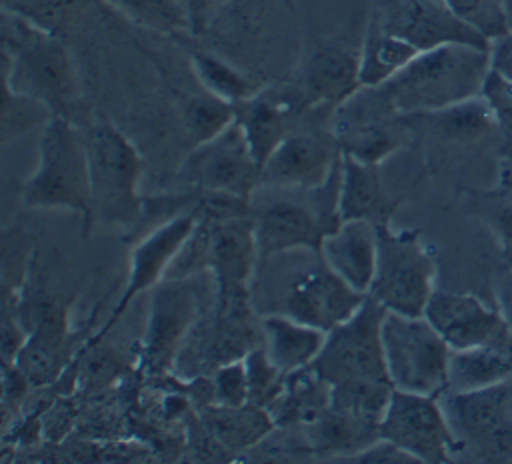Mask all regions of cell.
<instances>
[{
  "mask_svg": "<svg viewBox=\"0 0 512 464\" xmlns=\"http://www.w3.org/2000/svg\"><path fill=\"white\" fill-rule=\"evenodd\" d=\"M258 260L252 212L226 218H200L164 280L188 278L200 270H208L218 294L248 296V284Z\"/></svg>",
  "mask_w": 512,
  "mask_h": 464,
  "instance_id": "cell-5",
  "label": "cell"
},
{
  "mask_svg": "<svg viewBox=\"0 0 512 464\" xmlns=\"http://www.w3.org/2000/svg\"><path fill=\"white\" fill-rule=\"evenodd\" d=\"M90 172V228L124 226L136 230L144 216L140 194L144 160L128 136L106 118H94L84 130Z\"/></svg>",
  "mask_w": 512,
  "mask_h": 464,
  "instance_id": "cell-3",
  "label": "cell"
},
{
  "mask_svg": "<svg viewBox=\"0 0 512 464\" xmlns=\"http://www.w3.org/2000/svg\"><path fill=\"white\" fill-rule=\"evenodd\" d=\"M456 440V460L512 464V378L478 390L440 394Z\"/></svg>",
  "mask_w": 512,
  "mask_h": 464,
  "instance_id": "cell-6",
  "label": "cell"
},
{
  "mask_svg": "<svg viewBox=\"0 0 512 464\" xmlns=\"http://www.w3.org/2000/svg\"><path fill=\"white\" fill-rule=\"evenodd\" d=\"M490 60H492V68L496 72H500L502 76L512 80V30L506 32L504 36L492 40Z\"/></svg>",
  "mask_w": 512,
  "mask_h": 464,
  "instance_id": "cell-43",
  "label": "cell"
},
{
  "mask_svg": "<svg viewBox=\"0 0 512 464\" xmlns=\"http://www.w3.org/2000/svg\"><path fill=\"white\" fill-rule=\"evenodd\" d=\"M30 310L28 336L12 364H16L32 388H40L64 376L72 354V336L66 306L44 296L34 300Z\"/></svg>",
  "mask_w": 512,
  "mask_h": 464,
  "instance_id": "cell-20",
  "label": "cell"
},
{
  "mask_svg": "<svg viewBox=\"0 0 512 464\" xmlns=\"http://www.w3.org/2000/svg\"><path fill=\"white\" fill-rule=\"evenodd\" d=\"M284 2H286V4H290V6H292V0H284Z\"/></svg>",
  "mask_w": 512,
  "mask_h": 464,
  "instance_id": "cell-47",
  "label": "cell"
},
{
  "mask_svg": "<svg viewBox=\"0 0 512 464\" xmlns=\"http://www.w3.org/2000/svg\"><path fill=\"white\" fill-rule=\"evenodd\" d=\"M394 384L390 380H350L330 386V408L356 420L380 424Z\"/></svg>",
  "mask_w": 512,
  "mask_h": 464,
  "instance_id": "cell-30",
  "label": "cell"
},
{
  "mask_svg": "<svg viewBox=\"0 0 512 464\" xmlns=\"http://www.w3.org/2000/svg\"><path fill=\"white\" fill-rule=\"evenodd\" d=\"M422 316L452 350L476 346L512 350V330L502 312L472 294L434 290Z\"/></svg>",
  "mask_w": 512,
  "mask_h": 464,
  "instance_id": "cell-16",
  "label": "cell"
},
{
  "mask_svg": "<svg viewBox=\"0 0 512 464\" xmlns=\"http://www.w3.org/2000/svg\"><path fill=\"white\" fill-rule=\"evenodd\" d=\"M410 122L382 86H362L334 108L330 132L342 154L368 164H382L408 138Z\"/></svg>",
  "mask_w": 512,
  "mask_h": 464,
  "instance_id": "cell-9",
  "label": "cell"
},
{
  "mask_svg": "<svg viewBox=\"0 0 512 464\" xmlns=\"http://www.w3.org/2000/svg\"><path fill=\"white\" fill-rule=\"evenodd\" d=\"M182 122L194 144H202L224 132L234 122V104L210 94L184 96L180 104Z\"/></svg>",
  "mask_w": 512,
  "mask_h": 464,
  "instance_id": "cell-32",
  "label": "cell"
},
{
  "mask_svg": "<svg viewBox=\"0 0 512 464\" xmlns=\"http://www.w3.org/2000/svg\"><path fill=\"white\" fill-rule=\"evenodd\" d=\"M418 50L398 36L384 32L372 20H366L362 44L358 48L360 86H382L396 76Z\"/></svg>",
  "mask_w": 512,
  "mask_h": 464,
  "instance_id": "cell-29",
  "label": "cell"
},
{
  "mask_svg": "<svg viewBox=\"0 0 512 464\" xmlns=\"http://www.w3.org/2000/svg\"><path fill=\"white\" fill-rule=\"evenodd\" d=\"M342 162V150L328 130H292L262 164V186L314 190L328 182Z\"/></svg>",
  "mask_w": 512,
  "mask_h": 464,
  "instance_id": "cell-15",
  "label": "cell"
},
{
  "mask_svg": "<svg viewBox=\"0 0 512 464\" xmlns=\"http://www.w3.org/2000/svg\"><path fill=\"white\" fill-rule=\"evenodd\" d=\"M22 0H2V10H12L20 4Z\"/></svg>",
  "mask_w": 512,
  "mask_h": 464,
  "instance_id": "cell-46",
  "label": "cell"
},
{
  "mask_svg": "<svg viewBox=\"0 0 512 464\" xmlns=\"http://www.w3.org/2000/svg\"><path fill=\"white\" fill-rule=\"evenodd\" d=\"M508 378H512V350L496 346L452 350L446 390L468 392L500 384Z\"/></svg>",
  "mask_w": 512,
  "mask_h": 464,
  "instance_id": "cell-28",
  "label": "cell"
},
{
  "mask_svg": "<svg viewBox=\"0 0 512 464\" xmlns=\"http://www.w3.org/2000/svg\"><path fill=\"white\" fill-rule=\"evenodd\" d=\"M496 298H498V310L502 312V316L506 318V322L512 330V266L506 268V272L498 284Z\"/></svg>",
  "mask_w": 512,
  "mask_h": 464,
  "instance_id": "cell-44",
  "label": "cell"
},
{
  "mask_svg": "<svg viewBox=\"0 0 512 464\" xmlns=\"http://www.w3.org/2000/svg\"><path fill=\"white\" fill-rule=\"evenodd\" d=\"M28 208L70 210L82 216L84 234L90 232V172L84 134L62 116L42 126L38 164L22 186Z\"/></svg>",
  "mask_w": 512,
  "mask_h": 464,
  "instance_id": "cell-4",
  "label": "cell"
},
{
  "mask_svg": "<svg viewBox=\"0 0 512 464\" xmlns=\"http://www.w3.org/2000/svg\"><path fill=\"white\" fill-rule=\"evenodd\" d=\"M368 20L384 32L402 38L418 52L444 44L492 46L486 36L464 22L444 0H374Z\"/></svg>",
  "mask_w": 512,
  "mask_h": 464,
  "instance_id": "cell-14",
  "label": "cell"
},
{
  "mask_svg": "<svg viewBox=\"0 0 512 464\" xmlns=\"http://www.w3.org/2000/svg\"><path fill=\"white\" fill-rule=\"evenodd\" d=\"M92 2L100 0H22L16 8L8 12H16L32 24L40 26L42 30L60 36L62 30L72 22V18Z\"/></svg>",
  "mask_w": 512,
  "mask_h": 464,
  "instance_id": "cell-37",
  "label": "cell"
},
{
  "mask_svg": "<svg viewBox=\"0 0 512 464\" xmlns=\"http://www.w3.org/2000/svg\"><path fill=\"white\" fill-rule=\"evenodd\" d=\"M188 278L162 280L152 288L148 322L142 338V366L154 376L168 374L198 320V292Z\"/></svg>",
  "mask_w": 512,
  "mask_h": 464,
  "instance_id": "cell-13",
  "label": "cell"
},
{
  "mask_svg": "<svg viewBox=\"0 0 512 464\" xmlns=\"http://www.w3.org/2000/svg\"><path fill=\"white\" fill-rule=\"evenodd\" d=\"M368 294L354 290L324 262L294 276L286 288L282 312L290 318L330 332L348 320L366 300Z\"/></svg>",
  "mask_w": 512,
  "mask_h": 464,
  "instance_id": "cell-19",
  "label": "cell"
},
{
  "mask_svg": "<svg viewBox=\"0 0 512 464\" xmlns=\"http://www.w3.org/2000/svg\"><path fill=\"white\" fill-rule=\"evenodd\" d=\"M262 346L268 358L284 372L308 368L326 338V332L290 318L284 312H272L260 318Z\"/></svg>",
  "mask_w": 512,
  "mask_h": 464,
  "instance_id": "cell-25",
  "label": "cell"
},
{
  "mask_svg": "<svg viewBox=\"0 0 512 464\" xmlns=\"http://www.w3.org/2000/svg\"><path fill=\"white\" fill-rule=\"evenodd\" d=\"M480 96L488 104L500 132L502 156L512 158V80L490 68Z\"/></svg>",
  "mask_w": 512,
  "mask_h": 464,
  "instance_id": "cell-38",
  "label": "cell"
},
{
  "mask_svg": "<svg viewBox=\"0 0 512 464\" xmlns=\"http://www.w3.org/2000/svg\"><path fill=\"white\" fill-rule=\"evenodd\" d=\"M200 418L230 454L260 444L276 428L270 412L252 404H206L200 408Z\"/></svg>",
  "mask_w": 512,
  "mask_h": 464,
  "instance_id": "cell-27",
  "label": "cell"
},
{
  "mask_svg": "<svg viewBox=\"0 0 512 464\" xmlns=\"http://www.w3.org/2000/svg\"><path fill=\"white\" fill-rule=\"evenodd\" d=\"M310 108L298 88H260L246 100L234 104V122L260 166L294 130L296 118Z\"/></svg>",
  "mask_w": 512,
  "mask_h": 464,
  "instance_id": "cell-21",
  "label": "cell"
},
{
  "mask_svg": "<svg viewBox=\"0 0 512 464\" xmlns=\"http://www.w3.org/2000/svg\"><path fill=\"white\" fill-rule=\"evenodd\" d=\"M380 438L408 452L418 464H446L456 460V440L440 396L394 388L380 420Z\"/></svg>",
  "mask_w": 512,
  "mask_h": 464,
  "instance_id": "cell-12",
  "label": "cell"
},
{
  "mask_svg": "<svg viewBox=\"0 0 512 464\" xmlns=\"http://www.w3.org/2000/svg\"><path fill=\"white\" fill-rule=\"evenodd\" d=\"M188 190H204L252 200L262 186V166L250 152L236 122L208 142L194 144L178 170Z\"/></svg>",
  "mask_w": 512,
  "mask_h": 464,
  "instance_id": "cell-11",
  "label": "cell"
},
{
  "mask_svg": "<svg viewBox=\"0 0 512 464\" xmlns=\"http://www.w3.org/2000/svg\"><path fill=\"white\" fill-rule=\"evenodd\" d=\"M482 216L500 246L504 266L510 268L512 266V158L502 160L494 188L484 194Z\"/></svg>",
  "mask_w": 512,
  "mask_h": 464,
  "instance_id": "cell-33",
  "label": "cell"
},
{
  "mask_svg": "<svg viewBox=\"0 0 512 464\" xmlns=\"http://www.w3.org/2000/svg\"><path fill=\"white\" fill-rule=\"evenodd\" d=\"M182 48L186 50L190 58L192 72L202 86V90L236 104L240 100L250 98L256 94L260 88L254 78H250L244 70H240L236 64L226 60L224 56L202 48L190 40V32H180L174 36Z\"/></svg>",
  "mask_w": 512,
  "mask_h": 464,
  "instance_id": "cell-26",
  "label": "cell"
},
{
  "mask_svg": "<svg viewBox=\"0 0 512 464\" xmlns=\"http://www.w3.org/2000/svg\"><path fill=\"white\" fill-rule=\"evenodd\" d=\"M490 68V48L444 44L418 52L382 88L400 114H430L480 96Z\"/></svg>",
  "mask_w": 512,
  "mask_h": 464,
  "instance_id": "cell-2",
  "label": "cell"
},
{
  "mask_svg": "<svg viewBox=\"0 0 512 464\" xmlns=\"http://www.w3.org/2000/svg\"><path fill=\"white\" fill-rule=\"evenodd\" d=\"M52 110L22 92L12 90L4 84L2 92V142H10L30 132L36 126H46L52 118Z\"/></svg>",
  "mask_w": 512,
  "mask_h": 464,
  "instance_id": "cell-35",
  "label": "cell"
},
{
  "mask_svg": "<svg viewBox=\"0 0 512 464\" xmlns=\"http://www.w3.org/2000/svg\"><path fill=\"white\" fill-rule=\"evenodd\" d=\"M2 84L74 122L80 78L62 38L8 10H2Z\"/></svg>",
  "mask_w": 512,
  "mask_h": 464,
  "instance_id": "cell-1",
  "label": "cell"
},
{
  "mask_svg": "<svg viewBox=\"0 0 512 464\" xmlns=\"http://www.w3.org/2000/svg\"><path fill=\"white\" fill-rule=\"evenodd\" d=\"M212 404L220 406H244L248 404V376L244 358L226 362L210 372Z\"/></svg>",
  "mask_w": 512,
  "mask_h": 464,
  "instance_id": "cell-40",
  "label": "cell"
},
{
  "mask_svg": "<svg viewBox=\"0 0 512 464\" xmlns=\"http://www.w3.org/2000/svg\"><path fill=\"white\" fill-rule=\"evenodd\" d=\"M180 8L184 10L188 24H190V34L200 36L206 32L210 22L218 16V12L230 2V0H176Z\"/></svg>",
  "mask_w": 512,
  "mask_h": 464,
  "instance_id": "cell-42",
  "label": "cell"
},
{
  "mask_svg": "<svg viewBox=\"0 0 512 464\" xmlns=\"http://www.w3.org/2000/svg\"><path fill=\"white\" fill-rule=\"evenodd\" d=\"M338 206L342 220H370L378 224L390 220L398 200L388 196L380 164L360 162L342 154Z\"/></svg>",
  "mask_w": 512,
  "mask_h": 464,
  "instance_id": "cell-24",
  "label": "cell"
},
{
  "mask_svg": "<svg viewBox=\"0 0 512 464\" xmlns=\"http://www.w3.org/2000/svg\"><path fill=\"white\" fill-rule=\"evenodd\" d=\"M296 88L310 108L340 106L362 88L358 50L344 44H322L314 48L300 68Z\"/></svg>",
  "mask_w": 512,
  "mask_h": 464,
  "instance_id": "cell-22",
  "label": "cell"
},
{
  "mask_svg": "<svg viewBox=\"0 0 512 464\" xmlns=\"http://www.w3.org/2000/svg\"><path fill=\"white\" fill-rule=\"evenodd\" d=\"M504 4V16H506V26H508V32L512 30V0H502Z\"/></svg>",
  "mask_w": 512,
  "mask_h": 464,
  "instance_id": "cell-45",
  "label": "cell"
},
{
  "mask_svg": "<svg viewBox=\"0 0 512 464\" xmlns=\"http://www.w3.org/2000/svg\"><path fill=\"white\" fill-rule=\"evenodd\" d=\"M430 122V126L444 138L450 140H474L496 128L494 116L484 102L482 96L466 100L462 104L450 106L446 110L430 112V114H416Z\"/></svg>",
  "mask_w": 512,
  "mask_h": 464,
  "instance_id": "cell-31",
  "label": "cell"
},
{
  "mask_svg": "<svg viewBox=\"0 0 512 464\" xmlns=\"http://www.w3.org/2000/svg\"><path fill=\"white\" fill-rule=\"evenodd\" d=\"M378 254L376 224L370 220H342L324 236L320 260L354 290L368 294Z\"/></svg>",
  "mask_w": 512,
  "mask_h": 464,
  "instance_id": "cell-23",
  "label": "cell"
},
{
  "mask_svg": "<svg viewBox=\"0 0 512 464\" xmlns=\"http://www.w3.org/2000/svg\"><path fill=\"white\" fill-rule=\"evenodd\" d=\"M198 224V216L194 210L178 212L176 216L156 224L150 232H146L132 248L130 252V274L126 280V286L120 294L118 304L114 306V312L110 314L104 328L94 336L96 340L102 338V334L126 312L130 302L140 296L142 292L152 290L158 286L176 256L180 254L182 246L190 238Z\"/></svg>",
  "mask_w": 512,
  "mask_h": 464,
  "instance_id": "cell-17",
  "label": "cell"
},
{
  "mask_svg": "<svg viewBox=\"0 0 512 464\" xmlns=\"http://www.w3.org/2000/svg\"><path fill=\"white\" fill-rule=\"evenodd\" d=\"M378 254L368 296L388 312L422 316L434 292L436 262L416 230L376 224Z\"/></svg>",
  "mask_w": 512,
  "mask_h": 464,
  "instance_id": "cell-7",
  "label": "cell"
},
{
  "mask_svg": "<svg viewBox=\"0 0 512 464\" xmlns=\"http://www.w3.org/2000/svg\"><path fill=\"white\" fill-rule=\"evenodd\" d=\"M464 22L490 42L508 32L502 0H444Z\"/></svg>",
  "mask_w": 512,
  "mask_h": 464,
  "instance_id": "cell-39",
  "label": "cell"
},
{
  "mask_svg": "<svg viewBox=\"0 0 512 464\" xmlns=\"http://www.w3.org/2000/svg\"><path fill=\"white\" fill-rule=\"evenodd\" d=\"M294 192L296 196L276 198L256 208L252 206L260 260L290 250H310L320 254L324 236L332 232L314 208L308 192Z\"/></svg>",
  "mask_w": 512,
  "mask_h": 464,
  "instance_id": "cell-18",
  "label": "cell"
},
{
  "mask_svg": "<svg viewBox=\"0 0 512 464\" xmlns=\"http://www.w3.org/2000/svg\"><path fill=\"white\" fill-rule=\"evenodd\" d=\"M138 26L176 36L190 32L188 18L176 0H100Z\"/></svg>",
  "mask_w": 512,
  "mask_h": 464,
  "instance_id": "cell-34",
  "label": "cell"
},
{
  "mask_svg": "<svg viewBox=\"0 0 512 464\" xmlns=\"http://www.w3.org/2000/svg\"><path fill=\"white\" fill-rule=\"evenodd\" d=\"M382 348L394 388L440 396L448 386L452 348L424 316L384 314Z\"/></svg>",
  "mask_w": 512,
  "mask_h": 464,
  "instance_id": "cell-8",
  "label": "cell"
},
{
  "mask_svg": "<svg viewBox=\"0 0 512 464\" xmlns=\"http://www.w3.org/2000/svg\"><path fill=\"white\" fill-rule=\"evenodd\" d=\"M244 366L248 376V404L268 410L282 394L288 374L268 358L264 346H254L244 356Z\"/></svg>",
  "mask_w": 512,
  "mask_h": 464,
  "instance_id": "cell-36",
  "label": "cell"
},
{
  "mask_svg": "<svg viewBox=\"0 0 512 464\" xmlns=\"http://www.w3.org/2000/svg\"><path fill=\"white\" fill-rule=\"evenodd\" d=\"M340 462H354V464H418L416 458H412L408 452H404L402 448H398L396 444H392L390 440L378 438L376 442H372L370 446H366L364 450L340 460Z\"/></svg>",
  "mask_w": 512,
  "mask_h": 464,
  "instance_id": "cell-41",
  "label": "cell"
},
{
  "mask_svg": "<svg viewBox=\"0 0 512 464\" xmlns=\"http://www.w3.org/2000/svg\"><path fill=\"white\" fill-rule=\"evenodd\" d=\"M384 314L386 308L366 296L348 320L326 332L310 366L328 386L350 380H390L382 348Z\"/></svg>",
  "mask_w": 512,
  "mask_h": 464,
  "instance_id": "cell-10",
  "label": "cell"
}]
</instances>
